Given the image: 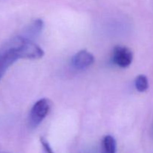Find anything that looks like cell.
<instances>
[{
  "label": "cell",
  "instance_id": "52a82bcc",
  "mask_svg": "<svg viewBox=\"0 0 153 153\" xmlns=\"http://www.w3.org/2000/svg\"><path fill=\"white\" fill-rule=\"evenodd\" d=\"M134 85L137 91L139 92L143 93L146 91L149 88V82H148L147 77L144 75H139L136 78Z\"/></svg>",
  "mask_w": 153,
  "mask_h": 153
},
{
  "label": "cell",
  "instance_id": "8992f818",
  "mask_svg": "<svg viewBox=\"0 0 153 153\" xmlns=\"http://www.w3.org/2000/svg\"><path fill=\"white\" fill-rule=\"evenodd\" d=\"M117 142L111 135H105L102 141V153H116Z\"/></svg>",
  "mask_w": 153,
  "mask_h": 153
},
{
  "label": "cell",
  "instance_id": "3957f363",
  "mask_svg": "<svg viewBox=\"0 0 153 153\" xmlns=\"http://www.w3.org/2000/svg\"><path fill=\"white\" fill-rule=\"evenodd\" d=\"M112 62L121 68H126L131 65L133 54L126 46H117L114 48L111 56Z\"/></svg>",
  "mask_w": 153,
  "mask_h": 153
},
{
  "label": "cell",
  "instance_id": "5b68a950",
  "mask_svg": "<svg viewBox=\"0 0 153 153\" xmlns=\"http://www.w3.org/2000/svg\"><path fill=\"white\" fill-rule=\"evenodd\" d=\"M44 23L43 21L40 19H37L36 20L33 21L24 30L22 37H25L27 39L32 40V39L35 38L37 36L40 35L43 30Z\"/></svg>",
  "mask_w": 153,
  "mask_h": 153
},
{
  "label": "cell",
  "instance_id": "277c9868",
  "mask_svg": "<svg viewBox=\"0 0 153 153\" xmlns=\"http://www.w3.org/2000/svg\"><path fill=\"white\" fill-rule=\"evenodd\" d=\"M94 57L91 52L83 49L75 54L71 59L72 66L76 70H85L94 62Z\"/></svg>",
  "mask_w": 153,
  "mask_h": 153
},
{
  "label": "cell",
  "instance_id": "7a4b0ae2",
  "mask_svg": "<svg viewBox=\"0 0 153 153\" xmlns=\"http://www.w3.org/2000/svg\"><path fill=\"white\" fill-rule=\"evenodd\" d=\"M52 102L49 99H40L36 102L30 111L28 124L31 128H36L49 114Z\"/></svg>",
  "mask_w": 153,
  "mask_h": 153
},
{
  "label": "cell",
  "instance_id": "6da1fadb",
  "mask_svg": "<svg viewBox=\"0 0 153 153\" xmlns=\"http://www.w3.org/2000/svg\"><path fill=\"white\" fill-rule=\"evenodd\" d=\"M22 36H16L8 40L0 49V81L17 60L23 58L22 52Z\"/></svg>",
  "mask_w": 153,
  "mask_h": 153
},
{
  "label": "cell",
  "instance_id": "9c48e42d",
  "mask_svg": "<svg viewBox=\"0 0 153 153\" xmlns=\"http://www.w3.org/2000/svg\"><path fill=\"white\" fill-rule=\"evenodd\" d=\"M0 153H9V152H0Z\"/></svg>",
  "mask_w": 153,
  "mask_h": 153
},
{
  "label": "cell",
  "instance_id": "ba28073f",
  "mask_svg": "<svg viewBox=\"0 0 153 153\" xmlns=\"http://www.w3.org/2000/svg\"><path fill=\"white\" fill-rule=\"evenodd\" d=\"M40 144L42 146V149H43V153H55L54 151L52 150V147H51L50 144L48 142L45 137H41L40 138Z\"/></svg>",
  "mask_w": 153,
  "mask_h": 153
}]
</instances>
